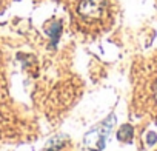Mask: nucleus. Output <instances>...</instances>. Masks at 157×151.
<instances>
[{"instance_id": "nucleus-3", "label": "nucleus", "mask_w": 157, "mask_h": 151, "mask_svg": "<svg viewBox=\"0 0 157 151\" xmlns=\"http://www.w3.org/2000/svg\"><path fill=\"white\" fill-rule=\"evenodd\" d=\"M131 136H132V128H131L129 125H125V126L120 128V131H119V139H120V140L128 142V140L131 139Z\"/></svg>"}, {"instance_id": "nucleus-4", "label": "nucleus", "mask_w": 157, "mask_h": 151, "mask_svg": "<svg viewBox=\"0 0 157 151\" xmlns=\"http://www.w3.org/2000/svg\"><path fill=\"white\" fill-rule=\"evenodd\" d=\"M146 140H148V143H154L155 142V134L154 133H149L148 137H146Z\"/></svg>"}, {"instance_id": "nucleus-1", "label": "nucleus", "mask_w": 157, "mask_h": 151, "mask_svg": "<svg viewBox=\"0 0 157 151\" xmlns=\"http://www.w3.org/2000/svg\"><path fill=\"white\" fill-rule=\"evenodd\" d=\"M105 10H106L105 0H82L78 3V14L88 20L100 19L105 14Z\"/></svg>"}, {"instance_id": "nucleus-5", "label": "nucleus", "mask_w": 157, "mask_h": 151, "mask_svg": "<svg viewBox=\"0 0 157 151\" xmlns=\"http://www.w3.org/2000/svg\"><path fill=\"white\" fill-rule=\"evenodd\" d=\"M155 97H157V88H155Z\"/></svg>"}, {"instance_id": "nucleus-2", "label": "nucleus", "mask_w": 157, "mask_h": 151, "mask_svg": "<svg viewBox=\"0 0 157 151\" xmlns=\"http://www.w3.org/2000/svg\"><path fill=\"white\" fill-rule=\"evenodd\" d=\"M109 130V122H103L100 126L91 130L86 136H85V145L91 149H102L103 143H105V137H106V131Z\"/></svg>"}]
</instances>
